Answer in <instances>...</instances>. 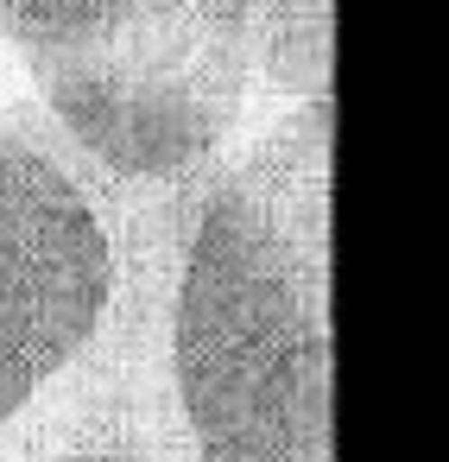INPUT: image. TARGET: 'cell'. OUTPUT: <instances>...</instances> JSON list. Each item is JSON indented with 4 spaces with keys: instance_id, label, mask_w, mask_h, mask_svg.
<instances>
[{
    "instance_id": "obj_2",
    "label": "cell",
    "mask_w": 449,
    "mask_h": 462,
    "mask_svg": "<svg viewBox=\"0 0 449 462\" xmlns=\"http://www.w3.org/2000/svg\"><path fill=\"white\" fill-rule=\"evenodd\" d=\"M121 216L26 89L0 83V430L96 336Z\"/></svg>"
},
{
    "instance_id": "obj_4",
    "label": "cell",
    "mask_w": 449,
    "mask_h": 462,
    "mask_svg": "<svg viewBox=\"0 0 449 462\" xmlns=\"http://www.w3.org/2000/svg\"><path fill=\"white\" fill-rule=\"evenodd\" d=\"M335 64V0H253L247 7V70L260 102L329 96Z\"/></svg>"
},
{
    "instance_id": "obj_3",
    "label": "cell",
    "mask_w": 449,
    "mask_h": 462,
    "mask_svg": "<svg viewBox=\"0 0 449 462\" xmlns=\"http://www.w3.org/2000/svg\"><path fill=\"white\" fill-rule=\"evenodd\" d=\"M247 7L253 0H0V58L20 70V83L190 64L253 96Z\"/></svg>"
},
{
    "instance_id": "obj_1",
    "label": "cell",
    "mask_w": 449,
    "mask_h": 462,
    "mask_svg": "<svg viewBox=\"0 0 449 462\" xmlns=\"http://www.w3.org/2000/svg\"><path fill=\"white\" fill-rule=\"evenodd\" d=\"M329 96L285 102L209 171L171 279L190 462H335Z\"/></svg>"
}]
</instances>
